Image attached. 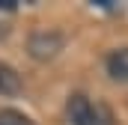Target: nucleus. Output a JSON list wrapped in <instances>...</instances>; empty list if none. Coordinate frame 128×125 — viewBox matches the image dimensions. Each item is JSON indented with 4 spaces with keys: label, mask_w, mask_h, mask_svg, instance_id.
I'll return each mask as SVG.
<instances>
[{
    "label": "nucleus",
    "mask_w": 128,
    "mask_h": 125,
    "mask_svg": "<svg viewBox=\"0 0 128 125\" xmlns=\"http://www.w3.org/2000/svg\"><path fill=\"white\" fill-rule=\"evenodd\" d=\"M66 113H68V122L72 125H116L113 113L107 104L101 101H90L84 92H74L66 104Z\"/></svg>",
    "instance_id": "1"
},
{
    "label": "nucleus",
    "mask_w": 128,
    "mask_h": 125,
    "mask_svg": "<svg viewBox=\"0 0 128 125\" xmlns=\"http://www.w3.org/2000/svg\"><path fill=\"white\" fill-rule=\"evenodd\" d=\"M63 48H66V36L60 30H36L27 39V54L36 62H48L54 57H60Z\"/></svg>",
    "instance_id": "2"
},
{
    "label": "nucleus",
    "mask_w": 128,
    "mask_h": 125,
    "mask_svg": "<svg viewBox=\"0 0 128 125\" xmlns=\"http://www.w3.org/2000/svg\"><path fill=\"white\" fill-rule=\"evenodd\" d=\"M24 90V80H21V74L9 66V62H0V95H6V98H15V95H21Z\"/></svg>",
    "instance_id": "3"
},
{
    "label": "nucleus",
    "mask_w": 128,
    "mask_h": 125,
    "mask_svg": "<svg viewBox=\"0 0 128 125\" xmlns=\"http://www.w3.org/2000/svg\"><path fill=\"white\" fill-rule=\"evenodd\" d=\"M107 74L119 84H128V48H119L107 57Z\"/></svg>",
    "instance_id": "4"
},
{
    "label": "nucleus",
    "mask_w": 128,
    "mask_h": 125,
    "mask_svg": "<svg viewBox=\"0 0 128 125\" xmlns=\"http://www.w3.org/2000/svg\"><path fill=\"white\" fill-rule=\"evenodd\" d=\"M0 125H36V122L15 107H0Z\"/></svg>",
    "instance_id": "5"
},
{
    "label": "nucleus",
    "mask_w": 128,
    "mask_h": 125,
    "mask_svg": "<svg viewBox=\"0 0 128 125\" xmlns=\"http://www.w3.org/2000/svg\"><path fill=\"white\" fill-rule=\"evenodd\" d=\"M0 9H15V0H0Z\"/></svg>",
    "instance_id": "6"
},
{
    "label": "nucleus",
    "mask_w": 128,
    "mask_h": 125,
    "mask_svg": "<svg viewBox=\"0 0 128 125\" xmlns=\"http://www.w3.org/2000/svg\"><path fill=\"white\" fill-rule=\"evenodd\" d=\"M6 33H9V27H6V24H0V39H3Z\"/></svg>",
    "instance_id": "7"
}]
</instances>
